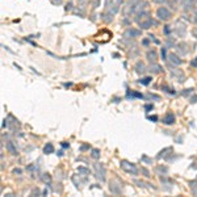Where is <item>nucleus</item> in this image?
Here are the masks:
<instances>
[{
	"label": "nucleus",
	"mask_w": 197,
	"mask_h": 197,
	"mask_svg": "<svg viewBox=\"0 0 197 197\" xmlns=\"http://www.w3.org/2000/svg\"><path fill=\"white\" fill-rule=\"evenodd\" d=\"M152 24H154V23H152V20H151V18H149L147 21L141 23V28H143V29H149V28H150Z\"/></svg>",
	"instance_id": "nucleus-4"
},
{
	"label": "nucleus",
	"mask_w": 197,
	"mask_h": 197,
	"mask_svg": "<svg viewBox=\"0 0 197 197\" xmlns=\"http://www.w3.org/2000/svg\"><path fill=\"white\" fill-rule=\"evenodd\" d=\"M173 121H175V117H173L172 113H168V114L164 117V122L168 124V125H170V124H173Z\"/></svg>",
	"instance_id": "nucleus-3"
},
{
	"label": "nucleus",
	"mask_w": 197,
	"mask_h": 197,
	"mask_svg": "<svg viewBox=\"0 0 197 197\" xmlns=\"http://www.w3.org/2000/svg\"><path fill=\"white\" fill-rule=\"evenodd\" d=\"M193 36H196V37H197V29H194V30H193Z\"/></svg>",
	"instance_id": "nucleus-18"
},
{
	"label": "nucleus",
	"mask_w": 197,
	"mask_h": 197,
	"mask_svg": "<svg viewBox=\"0 0 197 197\" xmlns=\"http://www.w3.org/2000/svg\"><path fill=\"white\" fill-rule=\"evenodd\" d=\"M154 3H164V0H152Z\"/></svg>",
	"instance_id": "nucleus-13"
},
{
	"label": "nucleus",
	"mask_w": 197,
	"mask_h": 197,
	"mask_svg": "<svg viewBox=\"0 0 197 197\" xmlns=\"http://www.w3.org/2000/svg\"><path fill=\"white\" fill-rule=\"evenodd\" d=\"M44 151L46 152V154H50V152H53L54 151V147H53V145H47V146H45V149H44Z\"/></svg>",
	"instance_id": "nucleus-8"
},
{
	"label": "nucleus",
	"mask_w": 197,
	"mask_h": 197,
	"mask_svg": "<svg viewBox=\"0 0 197 197\" xmlns=\"http://www.w3.org/2000/svg\"><path fill=\"white\" fill-rule=\"evenodd\" d=\"M149 58H150V61H155V58H156L155 53H154V51H152V53L150 51V53H149Z\"/></svg>",
	"instance_id": "nucleus-11"
},
{
	"label": "nucleus",
	"mask_w": 197,
	"mask_h": 197,
	"mask_svg": "<svg viewBox=\"0 0 197 197\" xmlns=\"http://www.w3.org/2000/svg\"><path fill=\"white\" fill-rule=\"evenodd\" d=\"M80 2V4H83V3H87V2H89V0H79Z\"/></svg>",
	"instance_id": "nucleus-15"
},
{
	"label": "nucleus",
	"mask_w": 197,
	"mask_h": 197,
	"mask_svg": "<svg viewBox=\"0 0 197 197\" xmlns=\"http://www.w3.org/2000/svg\"><path fill=\"white\" fill-rule=\"evenodd\" d=\"M128 164H129V163H128V162H125V160H124V162H121V167H122L125 171H128V172H133V173H137V168H135L133 164H130V166H128Z\"/></svg>",
	"instance_id": "nucleus-2"
},
{
	"label": "nucleus",
	"mask_w": 197,
	"mask_h": 197,
	"mask_svg": "<svg viewBox=\"0 0 197 197\" xmlns=\"http://www.w3.org/2000/svg\"><path fill=\"white\" fill-rule=\"evenodd\" d=\"M156 16L159 17L160 20H164V21H167V20H170V17H171V12H170L166 7H160L159 9L156 11Z\"/></svg>",
	"instance_id": "nucleus-1"
},
{
	"label": "nucleus",
	"mask_w": 197,
	"mask_h": 197,
	"mask_svg": "<svg viewBox=\"0 0 197 197\" xmlns=\"http://www.w3.org/2000/svg\"><path fill=\"white\" fill-rule=\"evenodd\" d=\"M93 156H95V158L98 156V151H97V150H93Z\"/></svg>",
	"instance_id": "nucleus-12"
},
{
	"label": "nucleus",
	"mask_w": 197,
	"mask_h": 197,
	"mask_svg": "<svg viewBox=\"0 0 197 197\" xmlns=\"http://www.w3.org/2000/svg\"><path fill=\"white\" fill-rule=\"evenodd\" d=\"M7 147H8V150H9L13 155H16V154H17V151L13 149V146H12V143H11V142H8V143H7Z\"/></svg>",
	"instance_id": "nucleus-9"
},
{
	"label": "nucleus",
	"mask_w": 197,
	"mask_h": 197,
	"mask_svg": "<svg viewBox=\"0 0 197 197\" xmlns=\"http://www.w3.org/2000/svg\"><path fill=\"white\" fill-rule=\"evenodd\" d=\"M194 21H196V23H197V18H196V20H194Z\"/></svg>",
	"instance_id": "nucleus-19"
},
{
	"label": "nucleus",
	"mask_w": 197,
	"mask_h": 197,
	"mask_svg": "<svg viewBox=\"0 0 197 197\" xmlns=\"http://www.w3.org/2000/svg\"><path fill=\"white\" fill-rule=\"evenodd\" d=\"M126 34H130L131 37H138L141 34V32H138V30H134V29H130V30H128V33Z\"/></svg>",
	"instance_id": "nucleus-7"
},
{
	"label": "nucleus",
	"mask_w": 197,
	"mask_h": 197,
	"mask_svg": "<svg viewBox=\"0 0 197 197\" xmlns=\"http://www.w3.org/2000/svg\"><path fill=\"white\" fill-rule=\"evenodd\" d=\"M150 80H151V78H145L143 80H141V83H142V84H145V86H147V84L150 83Z\"/></svg>",
	"instance_id": "nucleus-10"
},
{
	"label": "nucleus",
	"mask_w": 197,
	"mask_h": 197,
	"mask_svg": "<svg viewBox=\"0 0 197 197\" xmlns=\"http://www.w3.org/2000/svg\"><path fill=\"white\" fill-rule=\"evenodd\" d=\"M183 5L185 7V9H191V7L193 5V0H183Z\"/></svg>",
	"instance_id": "nucleus-6"
},
{
	"label": "nucleus",
	"mask_w": 197,
	"mask_h": 197,
	"mask_svg": "<svg viewBox=\"0 0 197 197\" xmlns=\"http://www.w3.org/2000/svg\"><path fill=\"white\" fill-rule=\"evenodd\" d=\"M149 118H150V120H152V121H156V120H158L156 117H149Z\"/></svg>",
	"instance_id": "nucleus-16"
},
{
	"label": "nucleus",
	"mask_w": 197,
	"mask_h": 197,
	"mask_svg": "<svg viewBox=\"0 0 197 197\" xmlns=\"http://www.w3.org/2000/svg\"><path fill=\"white\" fill-rule=\"evenodd\" d=\"M162 57H163V58L166 57V49H162Z\"/></svg>",
	"instance_id": "nucleus-14"
},
{
	"label": "nucleus",
	"mask_w": 197,
	"mask_h": 197,
	"mask_svg": "<svg viewBox=\"0 0 197 197\" xmlns=\"http://www.w3.org/2000/svg\"><path fill=\"white\" fill-rule=\"evenodd\" d=\"M192 65H193V66H197V59H196V61H193V62H192Z\"/></svg>",
	"instance_id": "nucleus-17"
},
{
	"label": "nucleus",
	"mask_w": 197,
	"mask_h": 197,
	"mask_svg": "<svg viewBox=\"0 0 197 197\" xmlns=\"http://www.w3.org/2000/svg\"><path fill=\"white\" fill-rule=\"evenodd\" d=\"M170 59H171V62H172V63H175V65H180V63H181L180 59L177 58L176 55H173V54H171V55H170Z\"/></svg>",
	"instance_id": "nucleus-5"
}]
</instances>
